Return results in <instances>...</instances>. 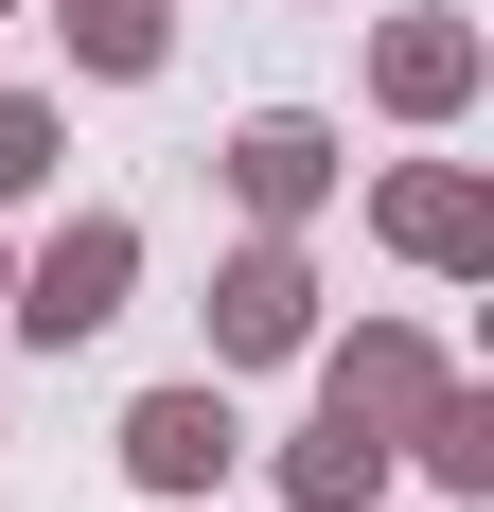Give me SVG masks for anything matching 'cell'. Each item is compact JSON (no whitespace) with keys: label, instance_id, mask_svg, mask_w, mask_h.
<instances>
[{"label":"cell","instance_id":"obj_3","mask_svg":"<svg viewBox=\"0 0 494 512\" xmlns=\"http://www.w3.org/2000/svg\"><path fill=\"white\" fill-rule=\"evenodd\" d=\"M230 460H247L230 389H142V407H124V477H142V495H212Z\"/></svg>","mask_w":494,"mask_h":512},{"label":"cell","instance_id":"obj_4","mask_svg":"<svg viewBox=\"0 0 494 512\" xmlns=\"http://www.w3.org/2000/svg\"><path fill=\"white\" fill-rule=\"evenodd\" d=\"M230 195H247V230H300V212L336 195V124H318V106H265V124H230Z\"/></svg>","mask_w":494,"mask_h":512},{"label":"cell","instance_id":"obj_11","mask_svg":"<svg viewBox=\"0 0 494 512\" xmlns=\"http://www.w3.org/2000/svg\"><path fill=\"white\" fill-rule=\"evenodd\" d=\"M36 177H53V106H36V89H0V212L36 195Z\"/></svg>","mask_w":494,"mask_h":512},{"label":"cell","instance_id":"obj_10","mask_svg":"<svg viewBox=\"0 0 494 512\" xmlns=\"http://www.w3.org/2000/svg\"><path fill=\"white\" fill-rule=\"evenodd\" d=\"M71 71L142 89V71H159V0H71Z\"/></svg>","mask_w":494,"mask_h":512},{"label":"cell","instance_id":"obj_8","mask_svg":"<svg viewBox=\"0 0 494 512\" xmlns=\"http://www.w3.org/2000/svg\"><path fill=\"white\" fill-rule=\"evenodd\" d=\"M283 495H300V512H371V495H389V442H371V424H336V407H318V424H300V442H283Z\"/></svg>","mask_w":494,"mask_h":512},{"label":"cell","instance_id":"obj_1","mask_svg":"<svg viewBox=\"0 0 494 512\" xmlns=\"http://www.w3.org/2000/svg\"><path fill=\"white\" fill-rule=\"evenodd\" d=\"M124 283H142V230H124V212H71V230L0 283V318H18L36 354H71V336H106V318H124Z\"/></svg>","mask_w":494,"mask_h":512},{"label":"cell","instance_id":"obj_13","mask_svg":"<svg viewBox=\"0 0 494 512\" xmlns=\"http://www.w3.org/2000/svg\"><path fill=\"white\" fill-rule=\"evenodd\" d=\"M0 283H18V265H0Z\"/></svg>","mask_w":494,"mask_h":512},{"label":"cell","instance_id":"obj_5","mask_svg":"<svg viewBox=\"0 0 494 512\" xmlns=\"http://www.w3.org/2000/svg\"><path fill=\"white\" fill-rule=\"evenodd\" d=\"M424 389H442V336H406V318H371V336L318 371V407L371 424V442H406V424H424Z\"/></svg>","mask_w":494,"mask_h":512},{"label":"cell","instance_id":"obj_7","mask_svg":"<svg viewBox=\"0 0 494 512\" xmlns=\"http://www.w3.org/2000/svg\"><path fill=\"white\" fill-rule=\"evenodd\" d=\"M371 89H389L406 124L477 106V18H389V36H371Z\"/></svg>","mask_w":494,"mask_h":512},{"label":"cell","instance_id":"obj_6","mask_svg":"<svg viewBox=\"0 0 494 512\" xmlns=\"http://www.w3.org/2000/svg\"><path fill=\"white\" fill-rule=\"evenodd\" d=\"M371 230H389L406 265H477V248H494V195L459 177V159H406L389 195H371Z\"/></svg>","mask_w":494,"mask_h":512},{"label":"cell","instance_id":"obj_2","mask_svg":"<svg viewBox=\"0 0 494 512\" xmlns=\"http://www.w3.org/2000/svg\"><path fill=\"white\" fill-rule=\"evenodd\" d=\"M283 354H318V265L300 230H247L212 265V371H283Z\"/></svg>","mask_w":494,"mask_h":512},{"label":"cell","instance_id":"obj_9","mask_svg":"<svg viewBox=\"0 0 494 512\" xmlns=\"http://www.w3.org/2000/svg\"><path fill=\"white\" fill-rule=\"evenodd\" d=\"M406 442H424V477H442V495H494V407L459 389V371L424 389V424H406Z\"/></svg>","mask_w":494,"mask_h":512},{"label":"cell","instance_id":"obj_12","mask_svg":"<svg viewBox=\"0 0 494 512\" xmlns=\"http://www.w3.org/2000/svg\"><path fill=\"white\" fill-rule=\"evenodd\" d=\"M0 18H18V0H0Z\"/></svg>","mask_w":494,"mask_h":512}]
</instances>
